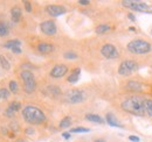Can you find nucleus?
<instances>
[{
    "instance_id": "nucleus-1",
    "label": "nucleus",
    "mask_w": 152,
    "mask_h": 142,
    "mask_svg": "<svg viewBox=\"0 0 152 142\" xmlns=\"http://www.w3.org/2000/svg\"><path fill=\"white\" fill-rule=\"evenodd\" d=\"M144 100L141 97H129L122 101V108L125 112H129L133 115L138 117H145L146 112L144 108Z\"/></svg>"
},
{
    "instance_id": "nucleus-2",
    "label": "nucleus",
    "mask_w": 152,
    "mask_h": 142,
    "mask_svg": "<svg viewBox=\"0 0 152 142\" xmlns=\"http://www.w3.org/2000/svg\"><path fill=\"white\" fill-rule=\"evenodd\" d=\"M22 117H24L25 121L31 125H39V124L45 122V120H46L45 113L40 108H38L35 106H31V105L26 106L22 110Z\"/></svg>"
},
{
    "instance_id": "nucleus-3",
    "label": "nucleus",
    "mask_w": 152,
    "mask_h": 142,
    "mask_svg": "<svg viewBox=\"0 0 152 142\" xmlns=\"http://www.w3.org/2000/svg\"><path fill=\"white\" fill-rule=\"evenodd\" d=\"M128 51L135 55H145L149 54L151 51V45L142 39H137V40H132L130 43H128Z\"/></svg>"
},
{
    "instance_id": "nucleus-4",
    "label": "nucleus",
    "mask_w": 152,
    "mask_h": 142,
    "mask_svg": "<svg viewBox=\"0 0 152 142\" xmlns=\"http://www.w3.org/2000/svg\"><path fill=\"white\" fill-rule=\"evenodd\" d=\"M122 5L124 7H126V8L132 9V11H136V12L152 14V5H149L146 2L135 1V0H124V1H122Z\"/></svg>"
},
{
    "instance_id": "nucleus-5",
    "label": "nucleus",
    "mask_w": 152,
    "mask_h": 142,
    "mask_svg": "<svg viewBox=\"0 0 152 142\" xmlns=\"http://www.w3.org/2000/svg\"><path fill=\"white\" fill-rule=\"evenodd\" d=\"M22 81H24V90L26 93L31 95L35 91L36 89V82H35V78H34V75L29 71V70H24L21 71L20 73Z\"/></svg>"
},
{
    "instance_id": "nucleus-6",
    "label": "nucleus",
    "mask_w": 152,
    "mask_h": 142,
    "mask_svg": "<svg viewBox=\"0 0 152 142\" xmlns=\"http://www.w3.org/2000/svg\"><path fill=\"white\" fill-rule=\"evenodd\" d=\"M137 70H138V64L135 61L126 59V61H123L121 63V65L118 68V73L121 76H129Z\"/></svg>"
},
{
    "instance_id": "nucleus-7",
    "label": "nucleus",
    "mask_w": 152,
    "mask_h": 142,
    "mask_svg": "<svg viewBox=\"0 0 152 142\" xmlns=\"http://www.w3.org/2000/svg\"><path fill=\"white\" fill-rule=\"evenodd\" d=\"M84 98H86V95L81 90H69L66 93V100L68 102H70V104L81 102V101L84 100Z\"/></svg>"
},
{
    "instance_id": "nucleus-8",
    "label": "nucleus",
    "mask_w": 152,
    "mask_h": 142,
    "mask_svg": "<svg viewBox=\"0 0 152 142\" xmlns=\"http://www.w3.org/2000/svg\"><path fill=\"white\" fill-rule=\"evenodd\" d=\"M101 54L105 58H109V59H113V58H117L119 56V52L116 49V47L112 45H109V43L104 45L101 48Z\"/></svg>"
},
{
    "instance_id": "nucleus-9",
    "label": "nucleus",
    "mask_w": 152,
    "mask_h": 142,
    "mask_svg": "<svg viewBox=\"0 0 152 142\" xmlns=\"http://www.w3.org/2000/svg\"><path fill=\"white\" fill-rule=\"evenodd\" d=\"M40 29L41 32L45 34V35H48V36H51V35H55L56 34V25L54 21H51V20H47V21H44L41 25H40Z\"/></svg>"
},
{
    "instance_id": "nucleus-10",
    "label": "nucleus",
    "mask_w": 152,
    "mask_h": 142,
    "mask_svg": "<svg viewBox=\"0 0 152 142\" xmlns=\"http://www.w3.org/2000/svg\"><path fill=\"white\" fill-rule=\"evenodd\" d=\"M46 12L51 16H60L67 13V9L62 5H48L46 7Z\"/></svg>"
},
{
    "instance_id": "nucleus-11",
    "label": "nucleus",
    "mask_w": 152,
    "mask_h": 142,
    "mask_svg": "<svg viewBox=\"0 0 152 142\" xmlns=\"http://www.w3.org/2000/svg\"><path fill=\"white\" fill-rule=\"evenodd\" d=\"M68 72V68L64 64H57L51 70V76L53 78H61Z\"/></svg>"
},
{
    "instance_id": "nucleus-12",
    "label": "nucleus",
    "mask_w": 152,
    "mask_h": 142,
    "mask_svg": "<svg viewBox=\"0 0 152 142\" xmlns=\"http://www.w3.org/2000/svg\"><path fill=\"white\" fill-rule=\"evenodd\" d=\"M38 50L42 54H49L54 50V46L51 43H47V42H41L38 45Z\"/></svg>"
},
{
    "instance_id": "nucleus-13",
    "label": "nucleus",
    "mask_w": 152,
    "mask_h": 142,
    "mask_svg": "<svg viewBox=\"0 0 152 142\" xmlns=\"http://www.w3.org/2000/svg\"><path fill=\"white\" fill-rule=\"evenodd\" d=\"M105 118H106V122H108L110 126H112V127H118V128H122V127H123L122 124H119V122L117 121V119H116V117H115L113 114L108 113Z\"/></svg>"
},
{
    "instance_id": "nucleus-14",
    "label": "nucleus",
    "mask_w": 152,
    "mask_h": 142,
    "mask_svg": "<svg viewBox=\"0 0 152 142\" xmlns=\"http://www.w3.org/2000/svg\"><path fill=\"white\" fill-rule=\"evenodd\" d=\"M11 16H12V20L13 22H19L20 21V18H21V9L19 7H13L11 9Z\"/></svg>"
},
{
    "instance_id": "nucleus-15",
    "label": "nucleus",
    "mask_w": 152,
    "mask_h": 142,
    "mask_svg": "<svg viewBox=\"0 0 152 142\" xmlns=\"http://www.w3.org/2000/svg\"><path fill=\"white\" fill-rule=\"evenodd\" d=\"M80 73H81V69H75L73 72H71V75L68 77V83H71V84H74V83H76L77 81H78V78H80Z\"/></svg>"
},
{
    "instance_id": "nucleus-16",
    "label": "nucleus",
    "mask_w": 152,
    "mask_h": 142,
    "mask_svg": "<svg viewBox=\"0 0 152 142\" xmlns=\"http://www.w3.org/2000/svg\"><path fill=\"white\" fill-rule=\"evenodd\" d=\"M126 88L130 91H141L142 90V84L139 82H136V81H130L126 84Z\"/></svg>"
},
{
    "instance_id": "nucleus-17",
    "label": "nucleus",
    "mask_w": 152,
    "mask_h": 142,
    "mask_svg": "<svg viewBox=\"0 0 152 142\" xmlns=\"http://www.w3.org/2000/svg\"><path fill=\"white\" fill-rule=\"evenodd\" d=\"M86 119L88 121H91V122H95V124H103L104 122V120L102 119L100 115H97V114H87L86 115Z\"/></svg>"
},
{
    "instance_id": "nucleus-18",
    "label": "nucleus",
    "mask_w": 152,
    "mask_h": 142,
    "mask_svg": "<svg viewBox=\"0 0 152 142\" xmlns=\"http://www.w3.org/2000/svg\"><path fill=\"white\" fill-rule=\"evenodd\" d=\"M144 108L146 112L148 117H152V100L150 99H145L144 100Z\"/></svg>"
},
{
    "instance_id": "nucleus-19",
    "label": "nucleus",
    "mask_w": 152,
    "mask_h": 142,
    "mask_svg": "<svg viewBox=\"0 0 152 142\" xmlns=\"http://www.w3.org/2000/svg\"><path fill=\"white\" fill-rule=\"evenodd\" d=\"M21 46V41L20 40H11V41H7L4 47L8 48V49H13L14 47H20Z\"/></svg>"
},
{
    "instance_id": "nucleus-20",
    "label": "nucleus",
    "mask_w": 152,
    "mask_h": 142,
    "mask_svg": "<svg viewBox=\"0 0 152 142\" xmlns=\"http://www.w3.org/2000/svg\"><path fill=\"white\" fill-rule=\"evenodd\" d=\"M71 125V118L70 117H66L60 121V128H68Z\"/></svg>"
},
{
    "instance_id": "nucleus-21",
    "label": "nucleus",
    "mask_w": 152,
    "mask_h": 142,
    "mask_svg": "<svg viewBox=\"0 0 152 142\" xmlns=\"http://www.w3.org/2000/svg\"><path fill=\"white\" fill-rule=\"evenodd\" d=\"M0 65L5 69V70H9L11 69V64H9V62L7 61V58L4 56V55H1L0 54Z\"/></svg>"
},
{
    "instance_id": "nucleus-22",
    "label": "nucleus",
    "mask_w": 152,
    "mask_h": 142,
    "mask_svg": "<svg viewBox=\"0 0 152 142\" xmlns=\"http://www.w3.org/2000/svg\"><path fill=\"white\" fill-rule=\"evenodd\" d=\"M108 30H110V26L103 23V25H100V26L96 28V34H104V33H106Z\"/></svg>"
},
{
    "instance_id": "nucleus-23",
    "label": "nucleus",
    "mask_w": 152,
    "mask_h": 142,
    "mask_svg": "<svg viewBox=\"0 0 152 142\" xmlns=\"http://www.w3.org/2000/svg\"><path fill=\"white\" fill-rule=\"evenodd\" d=\"M20 108H21V104H20L19 101H12V102L9 104V106H8V110L12 111V112H16V111H19Z\"/></svg>"
},
{
    "instance_id": "nucleus-24",
    "label": "nucleus",
    "mask_w": 152,
    "mask_h": 142,
    "mask_svg": "<svg viewBox=\"0 0 152 142\" xmlns=\"http://www.w3.org/2000/svg\"><path fill=\"white\" fill-rule=\"evenodd\" d=\"M9 33L8 27L5 23H0V36H7Z\"/></svg>"
},
{
    "instance_id": "nucleus-25",
    "label": "nucleus",
    "mask_w": 152,
    "mask_h": 142,
    "mask_svg": "<svg viewBox=\"0 0 152 142\" xmlns=\"http://www.w3.org/2000/svg\"><path fill=\"white\" fill-rule=\"evenodd\" d=\"M63 57L66 59H76L77 58V54L74 52V51H67V52H64Z\"/></svg>"
},
{
    "instance_id": "nucleus-26",
    "label": "nucleus",
    "mask_w": 152,
    "mask_h": 142,
    "mask_svg": "<svg viewBox=\"0 0 152 142\" xmlns=\"http://www.w3.org/2000/svg\"><path fill=\"white\" fill-rule=\"evenodd\" d=\"M70 132L71 133H88V132H90V129L89 128H84V127H75Z\"/></svg>"
},
{
    "instance_id": "nucleus-27",
    "label": "nucleus",
    "mask_w": 152,
    "mask_h": 142,
    "mask_svg": "<svg viewBox=\"0 0 152 142\" xmlns=\"http://www.w3.org/2000/svg\"><path fill=\"white\" fill-rule=\"evenodd\" d=\"M9 97V91L6 89H0V101L4 99H7Z\"/></svg>"
},
{
    "instance_id": "nucleus-28",
    "label": "nucleus",
    "mask_w": 152,
    "mask_h": 142,
    "mask_svg": "<svg viewBox=\"0 0 152 142\" xmlns=\"http://www.w3.org/2000/svg\"><path fill=\"white\" fill-rule=\"evenodd\" d=\"M9 90H11V92H13V93H16V92H18V84H16L15 81H11V82H9Z\"/></svg>"
},
{
    "instance_id": "nucleus-29",
    "label": "nucleus",
    "mask_w": 152,
    "mask_h": 142,
    "mask_svg": "<svg viewBox=\"0 0 152 142\" xmlns=\"http://www.w3.org/2000/svg\"><path fill=\"white\" fill-rule=\"evenodd\" d=\"M24 5H25V8L27 12H32V5L28 1H24Z\"/></svg>"
},
{
    "instance_id": "nucleus-30",
    "label": "nucleus",
    "mask_w": 152,
    "mask_h": 142,
    "mask_svg": "<svg viewBox=\"0 0 152 142\" xmlns=\"http://www.w3.org/2000/svg\"><path fill=\"white\" fill-rule=\"evenodd\" d=\"M129 140L132 142H139L141 141V139L138 138V136H136V135H130L129 136Z\"/></svg>"
},
{
    "instance_id": "nucleus-31",
    "label": "nucleus",
    "mask_w": 152,
    "mask_h": 142,
    "mask_svg": "<svg viewBox=\"0 0 152 142\" xmlns=\"http://www.w3.org/2000/svg\"><path fill=\"white\" fill-rule=\"evenodd\" d=\"M13 52H15V54H20L21 52V49H20V47H14L13 49H11Z\"/></svg>"
},
{
    "instance_id": "nucleus-32",
    "label": "nucleus",
    "mask_w": 152,
    "mask_h": 142,
    "mask_svg": "<svg viewBox=\"0 0 152 142\" xmlns=\"http://www.w3.org/2000/svg\"><path fill=\"white\" fill-rule=\"evenodd\" d=\"M78 4H80V5H86V6H87V5H89L90 2H89V1H87V0H80V1H78Z\"/></svg>"
},
{
    "instance_id": "nucleus-33",
    "label": "nucleus",
    "mask_w": 152,
    "mask_h": 142,
    "mask_svg": "<svg viewBox=\"0 0 152 142\" xmlns=\"http://www.w3.org/2000/svg\"><path fill=\"white\" fill-rule=\"evenodd\" d=\"M62 136H63L66 140H68V139H70V133H62Z\"/></svg>"
},
{
    "instance_id": "nucleus-34",
    "label": "nucleus",
    "mask_w": 152,
    "mask_h": 142,
    "mask_svg": "<svg viewBox=\"0 0 152 142\" xmlns=\"http://www.w3.org/2000/svg\"><path fill=\"white\" fill-rule=\"evenodd\" d=\"M128 18H129L131 21H133V22L136 21V18H135V16H133V14H131V13H130V14H128Z\"/></svg>"
},
{
    "instance_id": "nucleus-35",
    "label": "nucleus",
    "mask_w": 152,
    "mask_h": 142,
    "mask_svg": "<svg viewBox=\"0 0 152 142\" xmlns=\"http://www.w3.org/2000/svg\"><path fill=\"white\" fill-rule=\"evenodd\" d=\"M95 142H105L104 140H97V141H95Z\"/></svg>"
},
{
    "instance_id": "nucleus-36",
    "label": "nucleus",
    "mask_w": 152,
    "mask_h": 142,
    "mask_svg": "<svg viewBox=\"0 0 152 142\" xmlns=\"http://www.w3.org/2000/svg\"><path fill=\"white\" fill-rule=\"evenodd\" d=\"M151 34H152V32H151Z\"/></svg>"
}]
</instances>
